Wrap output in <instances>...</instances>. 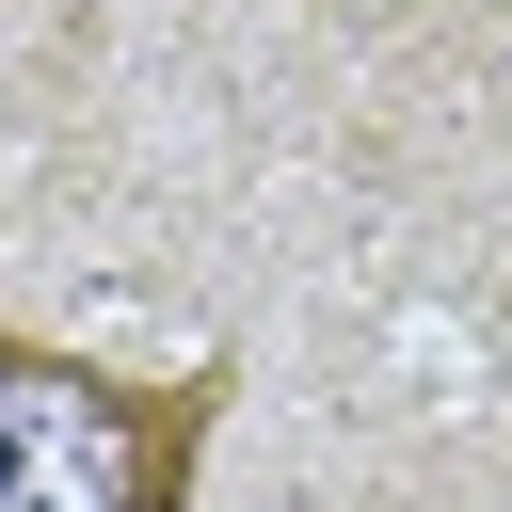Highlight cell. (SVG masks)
<instances>
[{"label":"cell","mask_w":512,"mask_h":512,"mask_svg":"<svg viewBox=\"0 0 512 512\" xmlns=\"http://www.w3.org/2000/svg\"><path fill=\"white\" fill-rule=\"evenodd\" d=\"M224 432V368H112L64 336H0V512H192Z\"/></svg>","instance_id":"6da1fadb"}]
</instances>
